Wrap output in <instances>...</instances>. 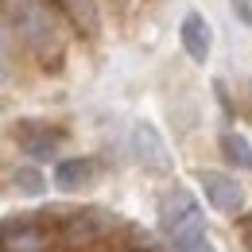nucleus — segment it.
<instances>
[{
  "instance_id": "nucleus-5",
  "label": "nucleus",
  "mask_w": 252,
  "mask_h": 252,
  "mask_svg": "<svg viewBox=\"0 0 252 252\" xmlns=\"http://www.w3.org/2000/svg\"><path fill=\"white\" fill-rule=\"evenodd\" d=\"M159 221H163V233L171 237L175 229H183L190 221H206V218H202L198 198H194L187 187H175V190H167V198H163V206H159Z\"/></svg>"
},
{
  "instance_id": "nucleus-13",
  "label": "nucleus",
  "mask_w": 252,
  "mask_h": 252,
  "mask_svg": "<svg viewBox=\"0 0 252 252\" xmlns=\"http://www.w3.org/2000/svg\"><path fill=\"white\" fill-rule=\"evenodd\" d=\"M12 187L20 190L24 198H39V194L47 190V179H43L35 167H16V175H12Z\"/></svg>"
},
{
  "instance_id": "nucleus-10",
  "label": "nucleus",
  "mask_w": 252,
  "mask_h": 252,
  "mask_svg": "<svg viewBox=\"0 0 252 252\" xmlns=\"http://www.w3.org/2000/svg\"><path fill=\"white\" fill-rule=\"evenodd\" d=\"M221 156L229 159L237 171H252V144L241 132H225L221 136Z\"/></svg>"
},
{
  "instance_id": "nucleus-8",
  "label": "nucleus",
  "mask_w": 252,
  "mask_h": 252,
  "mask_svg": "<svg viewBox=\"0 0 252 252\" xmlns=\"http://www.w3.org/2000/svg\"><path fill=\"white\" fill-rule=\"evenodd\" d=\"M16 136H20V148L35 159H51L59 152V132L47 128V125H20Z\"/></svg>"
},
{
  "instance_id": "nucleus-2",
  "label": "nucleus",
  "mask_w": 252,
  "mask_h": 252,
  "mask_svg": "<svg viewBox=\"0 0 252 252\" xmlns=\"http://www.w3.org/2000/svg\"><path fill=\"white\" fill-rule=\"evenodd\" d=\"M47 241H51V225L39 218V214H20V218H8L0 225V249L39 252Z\"/></svg>"
},
{
  "instance_id": "nucleus-9",
  "label": "nucleus",
  "mask_w": 252,
  "mask_h": 252,
  "mask_svg": "<svg viewBox=\"0 0 252 252\" xmlns=\"http://www.w3.org/2000/svg\"><path fill=\"white\" fill-rule=\"evenodd\" d=\"M171 245L175 252H218L206 233V221H194V225H183L179 233H171Z\"/></svg>"
},
{
  "instance_id": "nucleus-6",
  "label": "nucleus",
  "mask_w": 252,
  "mask_h": 252,
  "mask_svg": "<svg viewBox=\"0 0 252 252\" xmlns=\"http://www.w3.org/2000/svg\"><path fill=\"white\" fill-rule=\"evenodd\" d=\"M179 39H183V51L190 55V63L206 66L210 55H214V28L202 12H187L183 28H179Z\"/></svg>"
},
{
  "instance_id": "nucleus-11",
  "label": "nucleus",
  "mask_w": 252,
  "mask_h": 252,
  "mask_svg": "<svg viewBox=\"0 0 252 252\" xmlns=\"http://www.w3.org/2000/svg\"><path fill=\"white\" fill-rule=\"evenodd\" d=\"M113 218L109 214H101V210H86V214H78V218L66 221V237H94L101 229H109Z\"/></svg>"
},
{
  "instance_id": "nucleus-7",
  "label": "nucleus",
  "mask_w": 252,
  "mask_h": 252,
  "mask_svg": "<svg viewBox=\"0 0 252 252\" xmlns=\"http://www.w3.org/2000/svg\"><path fill=\"white\" fill-rule=\"evenodd\" d=\"M55 187L63 190V194H82V190H90L97 183V163L86 156H74V159H59L55 163Z\"/></svg>"
},
{
  "instance_id": "nucleus-12",
  "label": "nucleus",
  "mask_w": 252,
  "mask_h": 252,
  "mask_svg": "<svg viewBox=\"0 0 252 252\" xmlns=\"http://www.w3.org/2000/svg\"><path fill=\"white\" fill-rule=\"evenodd\" d=\"M59 4L66 8V16H70L86 35L97 32V4H94V0H59Z\"/></svg>"
},
{
  "instance_id": "nucleus-15",
  "label": "nucleus",
  "mask_w": 252,
  "mask_h": 252,
  "mask_svg": "<svg viewBox=\"0 0 252 252\" xmlns=\"http://www.w3.org/2000/svg\"><path fill=\"white\" fill-rule=\"evenodd\" d=\"M8 35V16H4V4H0V39Z\"/></svg>"
},
{
  "instance_id": "nucleus-4",
  "label": "nucleus",
  "mask_w": 252,
  "mask_h": 252,
  "mask_svg": "<svg viewBox=\"0 0 252 252\" xmlns=\"http://www.w3.org/2000/svg\"><path fill=\"white\" fill-rule=\"evenodd\" d=\"M198 183H202L206 202H210L218 214H241V210H245V187H241L233 175H225V171H202Z\"/></svg>"
},
{
  "instance_id": "nucleus-16",
  "label": "nucleus",
  "mask_w": 252,
  "mask_h": 252,
  "mask_svg": "<svg viewBox=\"0 0 252 252\" xmlns=\"http://www.w3.org/2000/svg\"><path fill=\"white\" fill-rule=\"evenodd\" d=\"M4 82H8V63L0 59V86H4Z\"/></svg>"
},
{
  "instance_id": "nucleus-14",
  "label": "nucleus",
  "mask_w": 252,
  "mask_h": 252,
  "mask_svg": "<svg viewBox=\"0 0 252 252\" xmlns=\"http://www.w3.org/2000/svg\"><path fill=\"white\" fill-rule=\"evenodd\" d=\"M233 16H237L245 28H252V0H233Z\"/></svg>"
},
{
  "instance_id": "nucleus-17",
  "label": "nucleus",
  "mask_w": 252,
  "mask_h": 252,
  "mask_svg": "<svg viewBox=\"0 0 252 252\" xmlns=\"http://www.w3.org/2000/svg\"><path fill=\"white\" fill-rule=\"evenodd\" d=\"M0 252H4V249H0Z\"/></svg>"
},
{
  "instance_id": "nucleus-1",
  "label": "nucleus",
  "mask_w": 252,
  "mask_h": 252,
  "mask_svg": "<svg viewBox=\"0 0 252 252\" xmlns=\"http://www.w3.org/2000/svg\"><path fill=\"white\" fill-rule=\"evenodd\" d=\"M0 4H4V16L12 20V28L20 32V39L39 59H51L63 51V32H59V20L47 0H0Z\"/></svg>"
},
{
  "instance_id": "nucleus-3",
  "label": "nucleus",
  "mask_w": 252,
  "mask_h": 252,
  "mask_svg": "<svg viewBox=\"0 0 252 252\" xmlns=\"http://www.w3.org/2000/svg\"><path fill=\"white\" fill-rule=\"evenodd\" d=\"M132 152L136 159L144 163V171H156V175H171V152H167V144H163V136H159V128L152 121H136L132 125Z\"/></svg>"
}]
</instances>
